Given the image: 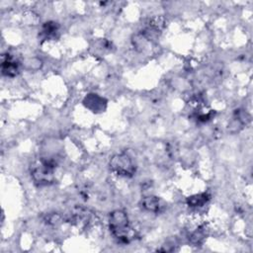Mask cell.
<instances>
[{
	"label": "cell",
	"instance_id": "6da1fadb",
	"mask_svg": "<svg viewBox=\"0 0 253 253\" xmlns=\"http://www.w3.org/2000/svg\"><path fill=\"white\" fill-rule=\"evenodd\" d=\"M109 226L112 235L120 242L128 243L132 238V227L129 222V219L124 211H114L110 214Z\"/></svg>",
	"mask_w": 253,
	"mask_h": 253
},
{
	"label": "cell",
	"instance_id": "ba28073f",
	"mask_svg": "<svg viewBox=\"0 0 253 253\" xmlns=\"http://www.w3.org/2000/svg\"><path fill=\"white\" fill-rule=\"evenodd\" d=\"M211 196L208 193H201L194 196H191L187 199V204L191 208H198L204 206L210 200Z\"/></svg>",
	"mask_w": 253,
	"mask_h": 253
},
{
	"label": "cell",
	"instance_id": "52a82bcc",
	"mask_svg": "<svg viewBox=\"0 0 253 253\" xmlns=\"http://www.w3.org/2000/svg\"><path fill=\"white\" fill-rule=\"evenodd\" d=\"M59 30H60V27H59L58 23L47 22L43 25L40 36L44 40H52V39L57 38V35L59 34Z\"/></svg>",
	"mask_w": 253,
	"mask_h": 253
},
{
	"label": "cell",
	"instance_id": "30bf717a",
	"mask_svg": "<svg viewBox=\"0 0 253 253\" xmlns=\"http://www.w3.org/2000/svg\"><path fill=\"white\" fill-rule=\"evenodd\" d=\"M24 64H25V66H26V68H28L30 70H36L41 67L42 63H41V61H39L37 59H29L25 62Z\"/></svg>",
	"mask_w": 253,
	"mask_h": 253
},
{
	"label": "cell",
	"instance_id": "5b68a950",
	"mask_svg": "<svg viewBox=\"0 0 253 253\" xmlns=\"http://www.w3.org/2000/svg\"><path fill=\"white\" fill-rule=\"evenodd\" d=\"M1 70L3 75H6V77L9 78H14L18 74L19 63L16 61H14L10 55L3 56Z\"/></svg>",
	"mask_w": 253,
	"mask_h": 253
},
{
	"label": "cell",
	"instance_id": "277c9868",
	"mask_svg": "<svg viewBox=\"0 0 253 253\" xmlns=\"http://www.w3.org/2000/svg\"><path fill=\"white\" fill-rule=\"evenodd\" d=\"M83 104L90 111L94 113H100L106 109L107 101L97 94H89L83 100Z\"/></svg>",
	"mask_w": 253,
	"mask_h": 253
},
{
	"label": "cell",
	"instance_id": "8992f818",
	"mask_svg": "<svg viewBox=\"0 0 253 253\" xmlns=\"http://www.w3.org/2000/svg\"><path fill=\"white\" fill-rule=\"evenodd\" d=\"M142 207L151 213H159L163 206L158 197L147 196L142 200Z\"/></svg>",
	"mask_w": 253,
	"mask_h": 253
},
{
	"label": "cell",
	"instance_id": "9c48e42d",
	"mask_svg": "<svg viewBox=\"0 0 253 253\" xmlns=\"http://www.w3.org/2000/svg\"><path fill=\"white\" fill-rule=\"evenodd\" d=\"M205 238V232L204 229H199L197 231H195L191 236H190V241L194 244H200L203 242Z\"/></svg>",
	"mask_w": 253,
	"mask_h": 253
},
{
	"label": "cell",
	"instance_id": "7a4b0ae2",
	"mask_svg": "<svg viewBox=\"0 0 253 253\" xmlns=\"http://www.w3.org/2000/svg\"><path fill=\"white\" fill-rule=\"evenodd\" d=\"M56 162L52 158H41L31 168V176L38 186H47L55 182Z\"/></svg>",
	"mask_w": 253,
	"mask_h": 253
},
{
	"label": "cell",
	"instance_id": "3957f363",
	"mask_svg": "<svg viewBox=\"0 0 253 253\" xmlns=\"http://www.w3.org/2000/svg\"><path fill=\"white\" fill-rule=\"evenodd\" d=\"M110 168L116 174L125 177L133 176L136 171L132 158L126 154L114 156L110 160Z\"/></svg>",
	"mask_w": 253,
	"mask_h": 253
}]
</instances>
